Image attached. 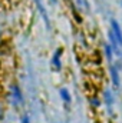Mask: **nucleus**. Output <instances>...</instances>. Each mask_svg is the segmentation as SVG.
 <instances>
[{"instance_id":"nucleus-6","label":"nucleus","mask_w":122,"mask_h":123,"mask_svg":"<svg viewBox=\"0 0 122 123\" xmlns=\"http://www.w3.org/2000/svg\"><path fill=\"white\" fill-rule=\"evenodd\" d=\"M103 100H105V103H106V106H112V103H114V96H112V92L109 90V89H106L105 92H103Z\"/></svg>"},{"instance_id":"nucleus-10","label":"nucleus","mask_w":122,"mask_h":123,"mask_svg":"<svg viewBox=\"0 0 122 123\" xmlns=\"http://www.w3.org/2000/svg\"><path fill=\"white\" fill-rule=\"evenodd\" d=\"M22 123H30L29 117H27V116H23V117H22Z\"/></svg>"},{"instance_id":"nucleus-7","label":"nucleus","mask_w":122,"mask_h":123,"mask_svg":"<svg viewBox=\"0 0 122 123\" xmlns=\"http://www.w3.org/2000/svg\"><path fill=\"white\" fill-rule=\"evenodd\" d=\"M59 94H61V97H62V100L63 102H66V103H69L70 102V93H69V90L66 89V87H61L59 89Z\"/></svg>"},{"instance_id":"nucleus-9","label":"nucleus","mask_w":122,"mask_h":123,"mask_svg":"<svg viewBox=\"0 0 122 123\" xmlns=\"http://www.w3.org/2000/svg\"><path fill=\"white\" fill-rule=\"evenodd\" d=\"M105 55L108 57V60H112V55H114V49L111 44H105Z\"/></svg>"},{"instance_id":"nucleus-11","label":"nucleus","mask_w":122,"mask_h":123,"mask_svg":"<svg viewBox=\"0 0 122 123\" xmlns=\"http://www.w3.org/2000/svg\"><path fill=\"white\" fill-rule=\"evenodd\" d=\"M91 103H93L95 106H99V100H98V99H93V100L91 99Z\"/></svg>"},{"instance_id":"nucleus-4","label":"nucleus","mask_w":122,"mask_h":123,"mask_svg":"<svg viewBox=\"0 0 122 123\" xmlns=\"http://www.w3.org/2000/svg\"><path fill=\"white\" fill-rule=\"evenodd\" d=\"M111 79H112V83L115 87H119L121 85V79H119V73H118V69L116 67H111Z\"/></svg>"},{"instance_id":"nucleus-5","label":"nucleus","mask_w":122,"mask_h":123,"mask_svg":"<svg viewBox=\"0 0 122 123\" xmlns=\"http://www.w3.org/2000/svg\"><path fill=\"white\" fill-rule=\"evenodd\" d=\"M36 1V6H37V9H39V12L42 13V17L45 19V22H46V25H47V27L50 26L49 25V19H47V13H46V10H45V7H43V3H42V0H34Z\"/></svg>"},{"instance_id":"nucleus-3","label":"nucleus","mask_w":122,"mask_h":123,"mask_svg":"<svg viewBox=\"0 0 122 123\" xmlns=\"http://www.w3.org/2000/svg\"><path fill=\"white\" fill-rule=\"evenodd\" d=\"M62 49H58L56 52H55V55H53V57H52V66L56 69V70H61L62 69V62H61V57H62Z\"/></svg>"},{"instance_id":"nucleus-1","label":"nucleus","mask_w":122,"mask_h":123,"mask_svg":"<svg viewBox=\"0 0 122 123\" xmlns=\"http://www.w3.org/2000/svg\"><path fill=\"white\" fill-rule=\"evenodd\" d=\"M111 31H112V34L115 36V39L118 40L119 46H122V29H121V26H119V23H118L115 19L111 20Z\"/></svg>"},{"instance_id":"nucleus-12","label":"nucleus","mask_w":122,"mask_h":123,"mask_svg":"<svg viewBox=\"0 0 122 123\" xmlns=\"http://www.w3.org/2000/svg\"><path fill=\"white\" fill-rule=\"evenodd\" d=\"M52 1H53V3H56V0H52Z\"/></svg>"},{"instance_id":"nucleus-13","label":"nucleus","mask_w":122,"mask_h":123,"mask_svg":"<svg viewBox=\"0 0 122 123\" xmlns=\"http://www.w3.org/2000/svg\"><path fill=\"white\" fill-rule=\"evenodd\" d=\"M121 3H122V1H121Z\"/></svg>"},{"instance_id":"nucleus-2","label":"nucleus","mask_w":122,"mask_h":123,"mask_svg":"<svg viewBox=\"0 0 122 123\" xmlns=\"http://www.w3.org/2000/svg\"><path fill=\"white\" fill-rule=\"evenodd\" d=\"M10 90H12V99H13V102H14L16 105L23 103V93H22L20 87H19L17 85H12Z\"/></svg>"},{"instance_id":"nucleus-8","label":"nucleus","mask_w":122,"mask_h":123,"mask_svg":"<svg viewBox=\"0 0 122 123\" xmlns=\"http://www.w3.org/2000/svg\"><path fill=\"white\" fill-rule=\"evenodd\" d=\"M76 6L81 12H83V10L89 9V1L88 0H76Z\"/></svg>"}]
</instances>
